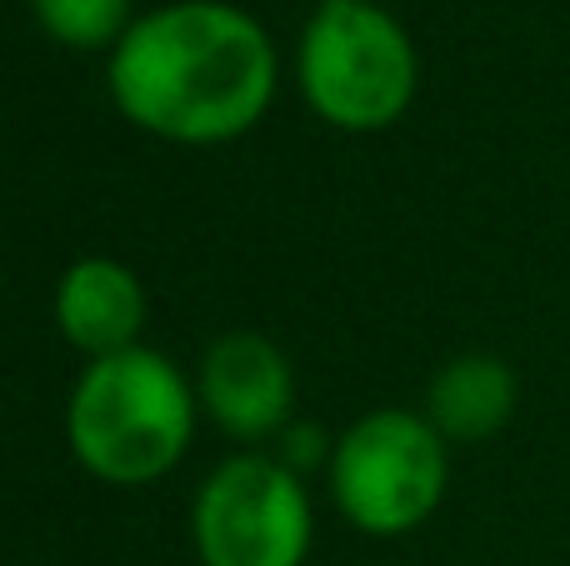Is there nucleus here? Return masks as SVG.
Masks as SVG:
<instances>
[{"label": "nucleus", "mask_w": 570, "mask_h": 566, "mask_svg": "<svg viewBox=\"0 0 570 566\" xmlns=\"http://www.w3.org/2000/svg\"><path fill=\"white\" fill-rule=\"evenodd\" d=\"M110 96L130 126L180 146L236 140L271 110L276 50L236 6L176 0L140 16L110 50Z\"/></svg>", "instance_id": "1"}, {"label": "nucleus", "mask_w": 570, "mask_h": 566, "mask_svg": "<svg viewBox=\"0 0 570 566\" xmlns=\"http://www.w3.org/2000/svg\"><path fill=\"white\" fill-rule=\"evenodd\" d=\"M66 431L70 451L90 477L110 487H146L186 457L196 401L176 361L130 347L86 367L70 391Z\"/></svg>", "instance_id": "2"}, {"label": "nucleus", "mask_w": 570, "mask_h": 566, "mask_svg": "<svg viewBox=\"0 0 570 566\" xmlns=\"http://www.w3.org/2000/svg\"><path fill=\"white\" fill-rule=\"evenodd\" d=\"M301 90L335 130H385L415 100V46L371 0H321L301 36Z\"/></svg>", "instance_id": "3"}, {"label": "nucleus", "mask_w": 570, "mask_h": 566, "mask_svg": "<svg viewBox=\"0 0 570 566\" xmlns=\"http://www.w3.org/2000/svg\"><path fill=\"white\" fill-rule=\"evenodd\" d=\"M445 477V437L415 411H371L335 441L331 457L335 507L371 537H405L431 521Z\"/></svg>", "instance_id": "4"}, {"label": "nucleus", "mask_w": 570, "mask_h": 566, "mask_svg": "<svg viewBox=\"0 0 570 566\" xmlns=\"http://www.w3.org/2000/svg\"><path fill=\"white\" fill-rule=\"evenodd\" d=\"M190 531L206 566H301L311 552V497L285 461L230 457L200 487Z\"/></svg>", "instance_id": "5"}, {"label": "nucleus", "mask_w": 570, "mask_h": 566, "mask_svg": "<svg viewBox=\"0 0 570 566\" xmlns=\"http://www.w3.org/2000/svg\"><path fill=\"white\" fill-rule=\"evenodd\" d=\"M200 401H206L220 431H230L236 441H261L281 431L291 417V361L276 341L256 336V331L220 336L206 351V367H200Z\"/></svg>", "instance_id": "6"}, {"label": "nucleus", "mask_w": 570, "mask_h": 566, "mask_svg": "<svg viewBox=\"0 0 570 566\" xmlns=\"http://www.w3.org/2000/svg\"><path fill=\"white\" fill-rule=\"evenodd\" d=\"M146 286L130 266L110 256H86L60 276L56 286V326L90 361L130 351L146 326Z\"/></svg>", "instance_id": "7"}, {"label": "nucleus", "mask_w": 570, "mask_h": 566, "mask_svg": "<svg viewBox=\"0 0 570 566\" xmlns=\"http://www.w3.org/2000/svg\"><path fill=\"white\" fill-rule=\"evenodd\" d=\"M515 397H521L515 371L501 357L471 351L435 371L425 417L445 441H491L515 417Z\"/></svg>", "instance_id": "8"}, {"label": "nucleus", "mask_w": 570, "mask_h": 566, "mask_svg": "<svg viewBox=\"0 0 570 566\" xmlns=\"http://www.w3.org/2000/svg\"><path fill=\"white\" fill-rule=\"evenodd\" d=\"M30 10L60 46L76 50H100L130 30V0H30Z\"/></svg>", "instance_id": "9"}]
</instances>
